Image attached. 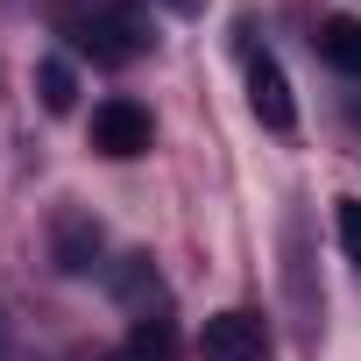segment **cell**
Wrapping results in <instances>:
<instances>
[{
    "instance_id": "4",
    "label": "cell",
    "mask_w": 361,
    "mask_h": 361,
    "mask_svg": "<svg viewBox=\"0 0 361 361\" xmlns=\"http://www.w3.org/2000/svg\"><path fill=\"white\" fill-rule=\"evenodd\" d=\"M199 354L206 361H262L269 354V333L255 312H213L206 333H199Z\"/></svg>"
},
{
    "instance_id": "11",
    "label": "cell",
    "mask_w": 361,
    "mask_h": 361,
    "mask_svg": "<svg viewBox=\"0 0 361 361\" xmlns=\"http://www.w3.org/2000/svg\"><path fill=\"white\" fill-rule=\"evenodd\" d=\"M170 8H192V0H170Z\"/></svg>"
},
{
    "instance_id": "8",
    "label": "cell",
    "mask_w": 361,
    "mask_h": 361,
    "mask_svg": "<svg viewBox=\"0 0 361 361\" xmlns=\"http://www.w3.org/2000/svg\"><path fill=\"white\" fill-rule=\"evenodd\" d=\"M170 347H177L170 319H163V312H142L135 333H128V354H142V361H170Z\"/></svg>"
},
{
    "instance_id": "9",
    "label": "cell",
    "mask_w": 361,
    "mask_h": 361,
    "mask_svg": "<svg viewBox=\"0 0 361 361\" xmlns=\"http://www.w3.org/2000/svg\"><path fill=\"white\" fill-rule=\"evenodd\" d=\"M340 248L347 262H361V199H340Z\"/></svg>"
},
{
    "instance_id": "3",
    "label": "cell",
    "mask_w": 361,
    "mask_h": 361,
    "mask_svg": "<svg viewBox=\"0 0 361 361\" xmlns=\"http://www.w3.org/2000/svg\"><path fill=\"white\" fill-rule=\"evenodd\" d=\"M248 114L269 128V135H290L298 128V99H290V78L269 50H248Z\"/></svg>"
},
{
    "instance_id": "2",
    "label": "cell",
    "mask_w": 361,
    "mask_h": 361,
    "mask_svg": "<svg viewBox=\"0 0 361 361\" xmlns=\"http://www.w3.org/2000/svg\"><path fill=\"white\" fill-rule=\"evenodd\" d=\"M149 142H156L149 106H135V99H99V106H92V149H99V156L128 163V156H149Z\"/></svg>"
},
{
    "instance_id": "10",
    "label": "cell",
    "mask_w": 361,
    "mask_h": 361,
    "mask_svg": "<svg viewBox=\"0 0 361 361\" xmlns=\"http://www.w3.org/2000/svg\"><path fill=\"white\" fill-rule=\"evenodd\" d=\"M106 361H142V354H106Z\"/></svg>"
},
{
    "instance_id": "12",
    "label": "cell",
    "mask_w": 361,
    "mask_h": 361,
    "mask_svg": "<svg viewBox=\"0 0 361 361\" xmlns=\"http://www.w3.org/2000/svg\"><path fill=\"white\" fill-rule=\"evenodd\" d=\"M0 361H8V347H0Z\"/></svg>"
},
{
    "instance_id": "6",
    "label": "cell",
    "mask_w": 361,
    "mask_h": 361,
    "mask_svg": "<svg viewBox=\"0 0 361 361\" xmlns=\"http://www.w3.org/2000/svg\"><path fill=\"white\" fill-rule=\"evenodd\" d=\"M319 57H326L333 71L361 78V22H354V15H326V22H319Z\"/></svg>"
},
{
    "instance_id": "7",
    "label": "cell",
    "mask_w": 361,
    "mask_h": 361,
    "mask_svg": "<svg viewBox=\"0 0 361 361\" xmlns=\"http://www.w3.org/2000/svg\"><path fill=\"white\" fill-rule=\"evenodd\" d=\"M36 99H43V114H71L78 78H71V64H64V57H43V64H36Z\"/></svg>"
},
{
    "instance_id": "1",
    "label": "cell",
    "mask_w": 361,
    "mask_h": 361,
    "mask_svg": "<svg viewBox=\"0 0 361 361\" xmlns=\"http://www.w3.org/2000/svg\"><path fill=\"white\" fill-rule=\"evenodd\" d=\"M64 36H71L85 57H99V64H128V57L149 50V36H142L135 15H121V8H106V15H71Z\"/></svg>"
},
{
    "instance_id": "5",
    "label": "cell",
    "mask_w": 361,
    "mask_h": 361,
    "mask_svg": "<svg viewBox=\"0 0 361 361\" xmlns=\"http://www.w3.org/2000/svg\"><path fill=\"white\" fill-rule=\"evenodd\" d=\"M50 262H57L64 276H85V269L99 262V220H92V213H57V227H50Z\"/></svg>"
}]
</instances>
